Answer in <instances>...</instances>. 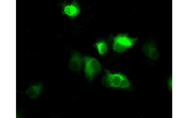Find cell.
I'll return each mask as SVG.
<instances>
[{
    "mask_svg": "<svg viewBox=\"0 0 188 118\" xmlns=\"http://www.w3.org/2000/svg\"><path fill=\"white\" fill-rule=\"evenodd\" d=\"M102 82L108 87L127 89L131 87L130 82L124 75L119 73L112 74L107 70H105Z\"/></svg>",
    "mask_w": 188,
    "mask_h": 118,
    "instance_id": "1",
    "label": "cell"
},
{
    "mask_svg": "<svg viewBox=\"0 0 188 118\" xmlns=\"http://www.w3.org/2000/svg\"><path fill=\"white\" fill-rule=\"evenodd\" d=\"M137 40V38L129 37L126 34H119L114 39L113 49L117 52H123L127 48L132 46Z\"/></svg>",
    "mask_w": 188,
    "mask_h": 118,
    "instance_id": "2",
    "label": "cell"
},
{
    "mask_svg": "<svg viewBox=\"0 0 188 118\" xmlns=\"http://www.w3.org/2000/svg\"><path fill=\"white\" fill-rule=\"evenodd\" d=\"M84 62V71L86 76L90 81L93 80L96 73L101 70V66L95 59L89 56H85L83 59Z\"/></svg>",
    "mask_w": 188,
    "mask_h": 118,
    "instance_id": "3",
    "label": "cell"
},
{
    "mask_svg": "<svg viewBox=\"0 0 188 118\" xmlns=\"http://www.w3.org/2000/svg\"><path fill=\"white\" fill-rule=\"evenodd\" d=\"M142 50L144 55L153 60H157L159 54L156 45L150 42L145 44L142 47Z\"/></svg>",
    "mask_w": 188,
    "mask_h": 118,
    "instance_id": "4",
    "label": "cell"
},
{
    "mask_svg": "<svg viewBox=\"0 0 188 118\" xmlns=\"http://www.w3.org/2000/svg\"><path fill=\"white\" fill-rule=\"evenodd\" d=\"M81 54L78 52H75L72 55L69 63L70 69L73 71H79L82 68V60Z\"/></svg>",
    "mask_w": 188,
    "mask_h": 118,
    "instance_id": "5",
    "label": "cell"
},
{
    "mask_svg": "<svg viewBox=\"0 0 188 118\" xmlns=\"http://www.w3.org/2000/svg\"><path fill=\"white\" fill-rule=\"evenodd\" d=\"M80 11V7L76 1H74L70 4H64L63 6V13L72 18L76 17Z\"/></svg>",
    "mask_w": 188,
    "mask_h": 118,
    "instance_id": "6",
    "label": "cell"
},
{
    "mask_svg": "<svg viewBox=\"0 0 188 118\" xmlns=\"http://www.w3.org/2000/svg\"><path fill=\"white\" fill-rule=\"evenodd\" d=\"M43 89V84L39 83L31 85L25 90V93L29 98L36 99L38 97Z\"/></svg>",
    "mask_w": 188,
    "mask_h": 118,
    "instance_id": "7",
    "label": "cell"
},
{
    "mask_svg": "<svg viewBox=\"0 0 188 118\" xmlns=\"http://www.w3.org/2000/svg\"><path fill=\"white\" fill-rule=\"evenodd\" d=\"M96 47L100 55L104 54L106 52L107 49V44L102 41L97 43L96 44Z\"/></svg>",
    "mask_w": 188,
    "mask_h": 118,
    "instance_id": "8",
    "label": "cell"
}]
</instances>
